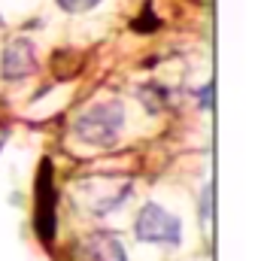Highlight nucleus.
<instances>
[{"mask_svg": "<svg viewBox=\"0 0 258 261\" xmlns=\"http://www.w3.org/2000/svg\"><path fill=\"white\" fill-rule=\"evenodd\" d=\"M122 122H125L122 103H107V107H91L88 113H82L73 130L94 146H113L122 130Z\"/></svg>", "mask_w": 258, "mask_h": 261, "instance_id": "nucleus-1", "label": "nucleus"}, {"mask_svg": "<svg viewBox=\"0 0 258 261\" xmlns=\"http://www.w3.org/2000/svg\"><path fill=\"white\" fill-rule=\"evenodd\" d=\"M179 219L167 210H161L158 203H146L137 216V237L140 240H149V243H176L179 240Z\"/></svg>", "mask_w": 258, "mask_h": 261, "instance_id": "nucleus-2", "label": "nucleus"}, {"mask_svg": "<svg viewBox=\"0 0 258 261\" xmlns=\"http://www.w3.org/2000/svg\"><path fill=\"white\" fill-rule=\"evenodd\" d=\"M37 234L43 240L55 237V186L49 161H43V170L37 176Z\"/></svg>", "mask_w": 258, "mask_h": 261, "instance_id": "nucleus-3", "label": "nucleus"}, {"mask_svg": "<svg viewBox=\"0 0 258 261\" xmlns=\"http://www.w3.org/2000/svg\"><path fill=\"white\" fill-rule=\"evenodd\" d=\"M37 70V55L28 40H15L3 52V76L6 79H24Z\"/></svg>", "mask_w": 258, "mask_h": 261, "instance_id": "nucleus-4", "label": "nucleus"}, {"mask_svg": "<svg viewBox=\"0 0 258 261\" xmlns=\"http://www.w3.org/2000/svg\"><path fill=\"white\" fill-rule=\"evenodd\" d=\"M88 252H91L94 261H128L125 246H122L110 231H97V234L88 240Z\"/></svg>", "mask_w": 258, "mask_h": 261, "instance_id": "nucleus-5", "label": "nucleus"}, {"mask_svg": "<svg viewBox=\"0 0 258 261\" xmlns=\"http://www.w3.org/2000/svg\"><path fill=\"white\" fill-rule=\"evenodd\" d=\"M100 0H58V6L64 9V12H85V9H91V6H97Z\"/></svg>", "mask_w": 258, "mask_h": 261, "instance_id": "nucleus-6", "label": "nucleus"}]
</instances>
